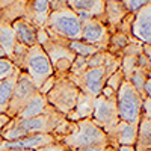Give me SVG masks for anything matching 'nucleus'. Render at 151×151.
<instances>
[{"label": "nucleus", "instance_id": "28", "mask_svg": "<svg viewBox=\"0 0 151 151\" xmlns=\"http://www.w3.org/2000/svg\"><path fill=\"white\" fill-rule=\"evenodd\" d=\"M27 50H29L27 45L17 42L15 44V48H14V53H12V58H11V60L14 62V65L18 70H21V71H23V65H24V59H26Z\"/></svg>", "mask_w": 151, "mask_h": 151}, {"label": "nucleus", "instance_id": "25", "mask_svg": "<svg viewBox=\"0 0 151 151\" xmlns=\"http://www.w3.org/2000/svg\"><path fill=\"white\" fill-rule=\"evenodd\" d=\"M134 147L136 150H151V119L141 116Z\"/></svg>", "mask_w": 151, "mask_h": 151}, {"label": "nucleus", "instance_id": "16", "mask_svg": "<svg viewBox=\"0 0 151 151\" xmlns=\"http://www.w3.org/2000/svg\"><path fill=\"white\" fill-rule=\"evenodd\" d=\"M53 106H50L47 98L44 94H41L38 91L29 101L24 104V107L17 113L14 118L17 119H24V118H33V116H40V115H44L48 110H52Z\"/></svg>", "mask_w": 151, "mask_h": 151}, {"label": "nucleus", "instance_id": "3", "mask_svg": "<svg viewBox=\"0 0 151 151\" xmlns=\"http://www.w3.org/2000/svg\"><path fill=\"white\" fill-rule=\"evenodd\" d=\"M44 29L52 38L73 41L82 38V20L70 8L52 11L44 24Z\"/></svg>", "mask_w": 151, "mask_h": 151}, {"label": "nucleus", "instance_id": "42", "mask_svg": "<svg viewBox=\"0 0 151 151\" xmlns=\"http://www.w3.org/2000/svg\"><path fill=\"white\" fill-rule=\"evenodd\" d=\"M118 151H136V147L134 145H119L116 147Z\"/></svg>", "mask_w": 151, "mask_h": 151}, {"label": "nucleus", "instance_id": "26", "mask_svg": "<svg viewBox=\"0 0 151 151\" xmlns=\"http://www.w3.org/2000/svg\"><path fill=\"white\" fill-rule=\"evenodd\" d=\"M68 47L74 52L76 56H83V58H88V56H91L97 52H100L98 48H95L94 45L91 44H88L82 40H73V41H68Z\"/></svg>", "mask_w": 151, "mask_h": 151}, {"label": "nucleus", "instance_id": "36", "mask_svg": "<svg viewBox=\"0 0 151 151\" xmlns=\"http://www.w3.org/2000/svg\"><path fill=\"white\" fill-rule=\"evenodd\" d=\"M36 151H71V150H70V148H67L62 142L56 141V142H53V144H48V145H45V147L38 148Z\"/></svg>", "mask_w": 151, "mask_h": 151}, {"label": "nucleus", "instance_id": "50", "mask_svg": "<svg viewBox=\"0 0 151 151\" xmlns=\"http://www.w3.org/2000/svg\"><path fill=\"white\" fill-rule=\"evenodd\" d=\"M148 77H150V79H151V71H150V74H148Z\"/></svg>", "mask_w": 151, "mask_h": 151}, {"label": "nucleus", "instance_id": "49", "mask_svg": "<svg viewBox=\"0 0 151 151\" xmlns=\"http://www.w3.org/2000/svg\"><path fill=\"white\" fill-rule=\"evenodd\" d=\"M3 142V139H2V136H0V144H2Z\"/></svg>", "mask_w": 151, "mask_h": 151}, {"label": "nucleus", "instance_id": "24", "mask_svg": "<svg viewBox=\"0 0 151 151\" xmlns=\"http://www.w3.org/2000/svg\"><path fill=\"white\" fill-rule=\"evenodd\" d=\"M137 40L132 35L127 33H122L119 30H113L110 33L109 38V44H107V52L113 53V55H121V52L127 47L130 42H136Z\"/></svg>", "mask_w": 151, "mask_h": 151}, {"label": "nucleus", "instance_id": "46", "mask_svg": "<svg viewBox=\"0 0 151 151\" xmlns=\"http://www.w3.org/2000/svg\"><path fill=\"white\" fill-rule=\"evenodd\" d=\"M2 58H6V53H5V50L0 47V59H2Z\"/></svg>", "mask_w": 151, "mask_h": 151}, {"label": "nucleus", "instance_id": "14", "mask_svg": "<svg viewBox=\"0 0 151 151\" xmlns=\"http://www.w3.org/2000/svg\"><path fill=\"white\" fill-rule=\"evenodd\" d=\"M136 136H137V124L119 121L107 133V142L110 147H115V148L119 145H134Z\"/></svg>", "mask_w": 151, "mask_h": 151}, {"label": "nucleus", "instance_id": "37", "mask_svg": "<svg viewBox=\"0 0 151 151\" xmlns=\"http://www.w3.org/2000/svg\"><path fill=\"white\" fill-rule=\"evenodd\" d=\"M141 116L151 119V98L147 97V95L142 100V115Z\"/></svg>", "mask_w": 151, "mask_h": 151}, {"label": "nucleus", "instance_id": "11", "mask_svg": "<svg viewBox=\"0 0 151 151\" xmlns=\"http://www.w3.org/2000/svg\"><path fill=\"white\" fill-rule=\"evenodd\" d=\"M110 30L98 18H86L82 21V38L80 40L94 45L98 50H107Z\"/></svg>", "mask_w": 151, "mask_h": 151}, {"label": "nucleus", "instance_id": "35", "mask_svg": "<svg viewBox=\"0 0 151 151\" xmlns=\"http://www.w3.org/2000/svg\"><path fill=\"white\" fill-rule=\"evenodd\" d=\"M136 68H139V70L145 71L147 74H150V71H151V64H150L148 58L145 56V53H141L139 56L136 58Z\"/></svg>", "mask_w": 151, "mask_h": 151}, {"label": "nucleus", "instance_id": "15", "mask_svg": "<svg viewBox=\"0 0 151 151\" xmlns=\"http://www.w3.org/2000/svg\"><path fill=\"white\" fill-rule=\"evenodd\" d=\"M132 35L142 44H151V2L134 14Z\"/></svg>", "mask_w": 151, "mask_h": 151}, {"label": "nucleus", "instance_id": "38", "mask_svg": "<svg viewBox=\"0 0 151 151\" xmlns=\"http://www.w3.org/2000/svg\"><path fill=\"white\" fill-rule=\"evenodd\" d=\"M64 8H68L67 0H50V12L58 11V9H64Z\"/></svg>", "mask_w": 151, "mask_h": 151}, {"label": "nucleus", "instance_id": "48", "mask_svg": "<svg viewBox=\"0 0 151 151\" xmlns=\"http://www.w3.org/2000/svg\"><path fill=\"white\" fill-rule=\"evenodd\" d=\"M136 151H151V150H136Z\"/></svg>", "mask_w": 151, "mask_h": 151}, {"label": "nucleus", "instance_id": "7", "mask_svg": "<svg viewBox=\"0 0 151 151\" xmlns=\"http://www.w3.org/2000/svg\"><path fill=\"white\" fill-rule=\"evenodd\" d=\"M41 47L44 48V52L47 53L50 62H52L56 77L68 76L71 64H73V60L76 59L74 52L68 47V41L48 36L47 41H44L41 44Z\"/></svg>", "mask_w": 151, "mask_h": 151}, {"label": "nucleus", "instance_id": "29", "mask_svg": "<svg viewBox=\"0 0 151 151\" xmlns=\"http://www.w3.org/2000/svg\"><path fill=\"white\" fill-rule=\"evenodd\" d=\"M125 79H124V74H122V71H121V68L119 70H116L113 74H110L109 77H107V80H106V88H109L110 91H113V92H118V89H119V86H121V83L124 82Z\"/></svg>", "mask_w": 151, "mask_h": 151}, {"label": "nucleus", "instance_id": "6", "mask_svg": "<svg viewBox=\"0 0 151 151\" xmlns=\"http://www.w3.org/2000/svg\"><path fill=\"white\" fill-rule=\"evenodd\" d=\"M23 71L32 79V82L35 83L38 89L42 86V83L47 79L55 76L52 62H50L47 53L44 52V48L40 44H33L29 47L26 59H24Z\"/></svg>", "mask_w": 151, "mask_h": 151}, {"label": "nucleus", "instance_id": "9", "mask_svg": "<svg viewBox=\"0 0 151 151\" xmlns=\"http://www.w3.org/2000/svg\"><path fill=\"white\" fill-rule=\"evenodd\" d=\"M68 77L77 85L80 92L88 94L91 97H98L103 92V88L107 80V74L104 67H95V68H88L79 76H70Z\"/></svg>", "mask_w": 151, "mask_h": 151}, {"label": "nucleus", "instance_id": "47", "mask_svg": "<svg viewBox=\"0 0 151 151\" xmlns=\"http://www.w3.org/2000/svg\"><path fill=\"white\" fill-rule=\"evenodd\" d=\"M3 151H33V150H3Z\"/></svg>", "mask_w": 151, "mask_h": 151}, {"label": "nucleus", "instance_id": "13", "mask_svg": "<svg viewBox=\"0 0 151 151\" xmlns=\"http://www.w3.org/2000/svg\"><path fill=\"white\" fill-rule=\"evenodd\" d=\"M67 3L82 21L86 18H98L104 23L106 0H67Z\"/></svg>", "mask_w": 151, "mask_h": 151}, {"label": "nucleus", "instance_id": "10", "mask_svg": "<svg viewBox=\"0 0 151 151\" xmlns=\"http://www.w3.org/2000/svg\"><path fill=\"white\" fill-rule=\"evenodd\" d=\"M36 92H38V88L35 86L32 79L24 71H21L18 76V80L15 83L14 92H12V98H11L6 115L9 118H14Z\"/></svg>", "mask_w": 151, "mask_h": 151}, {"label": "nucleus", "instance_id": "45", "mask_svg": "<svg viewBox=\"0 0 151 151\" xmlns=\"http://www.w3.org/2000/svg\"><path fill=\"white\" fill-rule=\"evenodd\" d=\"M104 151H118L115 147H110V145H107L106 148H104Z\"/></svg>", "mask_w": 151, "mask_h": 151}, {"label": "nucleus", "instance_id": "40", "mask_svg": "<svg viewBox=\"0 0 151 151\" xmlns=\"http://www.w3.org/2000/svg\"><path fill=\"white\" fill-rule=\"evenodd\" d=\"M9 116L6 115V113H0V133H2V130L5 129V125L9 122Z\"/></svg>", "mask_w": 151, "mask_h": 151}, {"label": "nucleus", "instance_id": "19", "mask_svg": "<svg viewBox=\"0 0 151 151\" xmlns=\"http://www.w3.org/2000/svg\"><path fill=\"white\" fill-rule=\"evenodd\" d=\"M129 12L125 9L121 0H106L104 6V24L109 27L110 33L116 29V26L121 23V20L127 15Z\"/></svg>", "mask_w": 151, "mask_h": 151}, {"label": "nucleus", "instance_id": "33", "mask_svg": "<svg viewBox=\"0 0 151 151\" xmlns=\"http://www.w3.org/2000/svg\"><path fill=\"white\" fill-rule=\"evenodd\" d=\"M133 20H134V14H129L125 15L122 20H121V23L116 26V29L115 30H119V32H122V33H127V35H132V27H133ZM133 36V35H132Z\"/></svg>", "mask_w": 151, "mask_h": 151}, {"label": "nucleus", "instance_id": "34", "mask_svg": "<svg viewBox=\"0 0 151 151\" xmlns=\"http://www.w3.org/2000/svg\"><path fill=\"white\" fill-rule=\"evenodd\" d=\"M121 2L124 3L127 12H130V14H136V12L139 11L141 8H144L145 5H148L151 0H121Z\"/></svg>", "mask_w": 151, "mask_h": 151}, {"label": "nucleus", "instance_id": "43", "mask_svg": "<svg viewBox=\"0 0 151 151\" xmlns=\"http://www.w3.org/2000/svg\"><path fill=\"white\" fill-rule=\"evenodd\" d=\"M144 53H145V56L148 58L150 64H151V44H144Z\"/></svg>", "mask_w": 151, "mask_h": 151}, {"label": "nucleus", "instance_id": "23", "mask_svg": "<svg viewBox=\"0 0 151 151\" xmlns=\"http://www.w3.org/2000/svg\"><path fill=\"white\" fill-rule=\"evenodd\" d=\"M26 9H27V0H17V2L0 11V21L14 23L18 18H24L26 17Z\"/></svg>", "mask_w": 151, "mask_h": 151}, {"label": "nucleus", "instance_id": "27", "mask_svg": "<svg viewBox=\"0 0 151 151\" xmlns=\"http://www.w3.org/2000/svg\"><path fill=\"white\" fill-rule=\"evenodd\" d=\"M147 80H148V74H147L145 71L139 70V68H134V71L132 73L130 79H129V82L134 86V89L139 92L142 97H145L144 88H145V82H147Z\"/></svg>", "mask_w": 151, "mask_h": 151}, {"label": "nucleus", "instance_id": "44", "mask_svg": "<svg viewBox=\"0 0 151 151\" xmlns=\"http://www.w3.org/2000/svg\"><path fill=\"white\" fill-rule=\"evenodd\" d=\"M14 2H17V0H0V11L5 9V8L9 6V5H12Z\"/></svg>", "mask_w": 151, "mask_h": 151}, {"label": "nucleus", "instance_id": "20", "mask_svg": "<svg viewBox=\"0 0 151 151\" xmlns=\"http://www.w3.org/2000/svg\"><path fill=\"white\" fill-rule=\"evenodd\" d=\"M94 97L80 92L79 98H77V104H76L74 110L67 116V119L70 121H77V119H83V118H91L92 110H94Z\"/></svg>", "mask_w": 151, "mask_h": 151}, {"label": "nucleus", "instance_id": "22", "mask_svg": "<svg viewBox=\"0 0 151 151\" xmlns=\"http://www.w3.org/2000/svg\"><path fill=\"white\" fill-rule=\"evenodd\" d=\"M15 44H17V38H15L14 30H12L11 23L0 21V47L5 50L6 58H9V59L12 58Z\"/></svg>", "mask_w": 151, "mask_h": 151}, {"label": "nucleus", "instance_id": "39", "mask_svg": "<svg viewBox=\"0 0 151 151\" xmlns=\"http://www.w3.org/2000/svg\"><path fill=\"white\" fill-rule=\"evenodd\" d=\"M107 145H89V147H83L79 150H74V151H104Z\"/></svg>", "mask_w": 151, "mask_h": 151}, {"label": "nucleus", "instance_id": "31", "mask_svg": "<svg viewBox=\"0 0 151 151\" xmlns=\"http://www.w3.org/2000/svg\"><path fill=\"white\" fill-rule=\"evenodd\" d=\"M104 59H106V50H100V52L91 55L86 58V64L88 68H95V67H103L104 65Z\"/></svg>", "mask_w": 151, "mask_h": 151}, {"label": "nucleus", "instance_id": "12", "mask_svg": "<svg viewBox=\"0 0 151 151\" xmlns=\"http://www.w3.org/2000/svg\"><path fill=\"white\" fill-rule=\"evenodd\" d=\"M58 139L53 133L30 134V136L20 137V139H14V141H3L0 144V151H3V150H33L36 151L38 148L53 144Z\"/></svg>", "mask_w": 151, "mask_h": 151}, {"label": "nucleus", "instance_id": "5", "mask_svg": "<svg viewBox=\"0 0 151 151\" xmlns=\"http://www.w3.org/2000/svg\"><path fill=\"white\" fill-rule=\"evenodd\" d=\"M142 100L144 97L134 89V86L129 80H124L116 92V109L119 121L139 124L142 115Z\"/></svg>", "mask_w": 151, "mask_h": 151}, {"label": "nucleus", "instance_id": "30", "mask_svg": "<svg viewBox=\"0 0 151 151\" xmlns=\"http://www.w3.org/2000/svg\"><path fill=\"white\" fill-rule=\"evenodd\" d=\"M18 68L14 65V62H12L9 58H2L0 59V80L3 79H8L9 76H12Z\"/></svg>", "mask_w": 151, "mask_h": 151}, {"label": "nucleus", "instance_id": "21", "mask_svg": "<svg viewBox=\"0 0 151 151\" xmlns=\"http://www.w3.org/2000/svg\"><path fill=\"white\" fill-rule=\"evenodd\" d=\"M20 73H21V70H17L8 79L0 80V113L8 112L11 98H12V92H14V88H15V83L18 80Z\"/></svg>", "mask_w": 151, "mask_h": 151}, {"label": "nucleus", "instance_id": "18", "mask_svg": "<svg viewBox=\"0 0 151 151\" xmlns=\"http://www.w3.org/2000/svg\"><path fill=\"white\" fill-rule=\"evenodd\" d=\"M11 26H12V30H14V33H15L17 42L24 44L27 47L36 44V30H38V27L33 26L29 20L18 18L14 23H11Z\"/></svg>", "mask_w": 151, "mask_h": 151}, {"label": "nucleus", "instance_id": "8", "mask_svg": "<svg viewBox=\"0 0 151 151\" xmlns=\"http://www.w3.org/2000/svg\"><path fill=\"white\" fill-rule=\"evenodd\" d=\"M91 119L106 133H109L115 127L119 122L118 109H116V94H110V95L100 94L98 97H95Z\"/></svg>", "mask_w": 151, "mask_h": 151}, {"label": "nucleus", "instance_id": "2", "mask_svg": "<svg viewBox=\"0 0 151 151\" xmlns=\"http://www.w3.org/2000/svg\"><path fill=\"white\" fill-rule=\"evenodd\" d=\"M58 141L71 151L89 145H109L107 133L103 129H100L91 118L70 121L68 132Z\"/></svg>", "mask_w": 151, "mask_h": 151}, {"label": "nucleus", "instance_id": "4", "mask_svg": "<svg viewBox=\"0 0 151 151\" xmlns=\"http://www.w3.org/2000/svg\"><path fill=\"white\" fill-rule=\"evenodd\" d=\"M80 89L68 76H60V77L55 76L53 86L47 91L45 98L48 104L53 106L59 113H62L64 116H68L77 104Z\"/></svg>", "mask_w": 151, "mask_h": 151}, {"label": "nucleus", "instance_id": "41", "mask_svg": "<svg viewBox=\"0 0 151 151\" xmlns=\"http://www.w3.org/2000/svg\"><path fill=\"white\" fill-rule=\"evenodd\" d=\"M144 94L147 95V97H150L151 98V79L148 77V80L145 82V88H144Z\"/></svg>", "mask_w": 151, "mask_h": 151}, {"label": "nucleus", "instance_id": "32", "mask_svg": "<svg viewBox=\"0 0 151 151\" xmlns=\"http://www.w3.org/2000/svg\"><path fill=\"white\" fill-rule=\"evenodd\" d=\"M85 70H88V64H86V58L83 56H76V59L73 60L71 68H70V76H79L82 74Z\"/></svg>", "mask_w": 151, "mask_h": 151}, {"label": "nucleus", "instance_id": "1", "mask_svg": "<svg viewBox=\"0 0 151 151\" xmlns=\"http://www.w3.org/2000/svg\"><path fill=\"white\" fill-rule=\"evenodd\" d=\"M67 116L59 113L55 107L40 116L24 118V119L11 118L9 122L5 125V129L2 130V133H0V136H2L3 141H14L24 136H30V134L53 133L56 127Z\"/></svg>", "mask_w": 151, "mask_h": 151}, {"label": "nucleus", "instance_id": "17", "mask_svg": "<svg viewBox=\"0 0 151 151\" xmlns=\"http://www.w3.org/2000/svg\"><path fill=\"white\" fill-rule=\"evenodd\" d=\"M50 14V0H27L26 20H29L33 26L44 27V24Z\"/></svg>", "mask_w": 151, "mask_h": 151}]
</instances>
